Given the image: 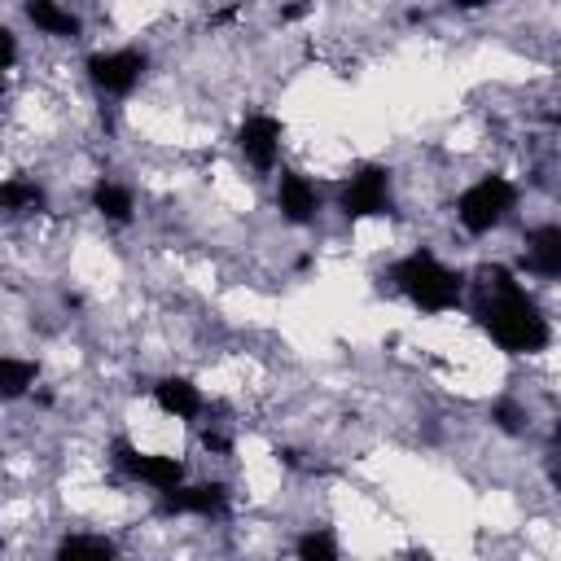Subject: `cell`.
I'll return each instance as SVG.
<instances>
[{
	"label": "cell",
	"mask_w": 561,
	"mask_h": 561,
	"mask_svg": "<svg viewBox=\"0 0 561 561\" xmlns=\"http://www.w3.org/2000/svg\"><path fill=\"white\" fill-rule=\"evenodd\" d=\"M114 465H118L127 478L153 486L158 495L184 482V460H175V456H158V451H140V447H131L127 438H114Z\"/></svg>",
	"instance_id": "5"
},
{
	"label": "cell",
	"mask_w": 561,
	"mask_h": 561,
	"mask_svg": "<svg viewBox=\"0 0 561 561\" xmlns=\"http://www.w3.org/2000/svg\"><path fill=\"white\" fill-rule=\"evenodd\" d=\"M162 513L175 517H224L228 513V491L224 482H193V486H171L162 491Z\"/></svg>",
	"instance_id": "8"
},
{
	"label": "cell",
	"mask_w": 561,
	"mask_h": 561,
	"mask_svg": "<svg viewBox=\"0 0 561 561\" xmlns=\"http://www.w3.org/2000/svg\"><path fill=\"white\" fill-rule=\"evenodd\" d=\"M294 552H298L302 561H333V557H337V543H333L329 530H307V535L294 543Z\"/></svg>",
	"instance_id": "17"
},
{
	"label": "cell",
	"mask_w": 561,
	"mask_h": 561,
	"mask_svg": "<svg viewBox=\"0 0 561 561\" xmlns=\"http://www.w3.org/2000/svg\"><path fill=\"white\" fill-rule=\"evenodd\" d=\"M22 9L31 18V26L44 31V35H57V39H75L79 35V18L70 9H61L57 0H26Z\"/></svg>",
	"instance_id": "12"
},
{
	"label": "cell",
	"mask_w": 561,
	"mask_h": 561,
	"mask_svg": "<svg viewBox=\"0 0 561 561\" xmlns=\"http://www.w3.org/2000/svg\"><path fill=\"white\" fill-rule=\"evenodd\" d=\"M390 280H394V289L412 302V307H421V311H451L460 298H465V276L456 272V267H447L438 254H430V250H412V254H403L394 267H390Z\"/></svg>",
	"instance_id": "2"
},
{
	"label": "cell",
	"mask_w": 561,
	"mask_h": 561,
	"mask_svg": "<svg viewBox=\"0 0 561 561\" xmlns=\"http://www.w3.org/2000/svg\"><path fill=\"white\" fill-rule=\"evenodd\" d=\"M0 39H4V70H13V61H18V39H13V31H0Z\"/></svg>",
	"instance_id": "19"
},
{
	"label": "cell",
	"mask_w": 561,
	"mask_h": 561,
	"mask_svg": "<svg viewBox=\"0 0 561 561\" xmlns=\"http://www.w3.org/2000/svg\"><path fill=\"white\" fill-rule=\"evenodd\" d=\"M57 557L61 561H110L114 557V543L105 535H66L57 543Z\"/></svg>",
	"instance_id": "14"
},
{
	"label": "cell",
	"mask_w": 561,
	"mask_h": 561,
	"mask_svg": "<svg viewBox=\"0 0 561 561\" xmlns=\"http://www.w3.org/2000/svg\"><path fill=\"white\" fill-rule=\"evenodd\" d=\"M557 486H561V473H557Z\"/></svg>",
	"instance_id": "21"
},
{
	"label": "cell",
	"mask_w": 561,
	"mask_h": 561,
	"mask_svg": "<svg viewBox=\"0 0 561 561\" xmlns=\"http://www.w3.org/2000/svg\"><path fill=\"white\" fill-rule=\"evenodd\" d=\"M0 206H4V210H44V206H48V193H44L35 180H4Z\"/></svg>",
	"instance_id": "16"
},
{
	"label": "cell",
	"mask_w": 561,
	"mask_h": 561,
	"mask_svg": "<svg viewBox=\"0 0 561 561\" xmlns=\"http://www.w3.org/2000/svg\"><path fill=\"white\" fill-rule=\"evenodd\" d=\"M337 210L346 219H377L390 210V171L377 162H364L337 193Z\"/></svg>",
	"instance_id": "4"
},
{
	"label": "cell",
	"mask_w": 561,
	"mask_h": 561,
	"mask_svg": "<svg viewBox=\"0 0 561 561\" xmlns=\"http://www.w3.org/2000/svg\"><path fill=\"white\" fill-rule=\"evenodd\" d=\"M526 272L557 280L561 276V224H539L526 232Z\"/></svg>",
	"instance_id": "10"
},
{
	"label": "cell",
	"mask_w": 561,
	"mask_h": 561,
	"mask_svg": "<svg viewBox=\"0 0 561 561\" xmlns=\"http://www.w3.org/2000/svg\"><path fill=\"white\" fill-rule=\"evenodd\" d=\"M35 377H39V368L31 359H18V355H4L0 359V394L4 399H22L35 386Z\"/></svg>",
	"instance_id": "15"
},
{
	"label": "cell",
	"mask_w": 561,
	"mask_h": 561,
	"mask_svg": "<svg viewBox=\"0 0 561 561\" xmlns=\"http://www.w3.org/2000/svg\"><path fill=\"white\" fill-rule=\"evenodd\" d=\"M92 210L105 215L110 224H131V215H136V197H131L127 184L96 180V184H92Z\"/></svg>",
	"instance_id": "13"
},
{
	"label": "cell",
	"mask_w": 561,
	"mask_h": 561,
	"mask_svg": "<svg viewBox=\"0 0 561 561\" xmlns=\"http://www.w3.org/2000/svg\"><path fill=\"white\" fill-rule=\"evenodd\" d=\"M456 9H482V4H491V0H451Z\"/></svg>",
	"instance_id": "20"
},
{
	"label": "cell",
	"mask_w": 561,
	"mask_h": 561,
	"mask_svg": "<svg viewBox=\"0 0 561 561\" xmlns=\"http://www.w3.org/2000/svg\"><path fill=\"white\" fill-rule=\"evenodd\" d=\"M513 206H517L513 180H504V175H482V180H473V184L456 197V219H460L465 232L482 237V232L500 228Z\"/></svg>",
	"instance_id": "3"
},
{
	"label": "cell",
	"mask_w": 561,
	"mask_h": 561,
	"mask_svg": "<svg viewBox=\"0 0 561 561\" xmlns=\"http://www.w3.org/2000/svg\"><path fill=\"white\" fill-rule=\"evenodd\" d=\"M478 302L473 320L478 329L504 351V355H539L552 342V324L539 311V302L513 280L508 267H482L478 272Z\"/></svg>",
	"instance_id": "1"
},
{
	"label": "cell",
	"mask_w": 561,
	"mask_h": 561,
	"mask_svg": "<svg viewBox=\"0 0 561 561\" xmlns=\"http://www.w3.org/2000/svg\"><path fill=\"white\" fill-rule=\"evenodd\" d=\"M491 421H495L504 434H522V430H526V408L513 403V399H495V403H491Z\"/></svg>",
	"instance_id": "18"
},
{
	"label": "cell",
	"mask_w": 561,
	"mask_h": 561,
	"mask_svg": "<svg viewBox=\"0 0 561 561\" xmlns=\"http://www.w3.org/2000/svg\"><path fill=\"white\" fill-rule=\"evenodd\" d=\"M276 210L285 224H311L320 210V193L302 171H280L276 180Z\"/></svg>",
	"instance_id": "9"
},
{
	"label": "cell",
	"mask_w": 561,
	"mask_h": 561,
	"mask_svg": "<svg viewBox=\"0 0 561 561\" xmlns=\"http://www.w3.org/2000/svg\"><path fill=\"white\" fill-rule=\"evenodd\" d=\"M145 66H149V57L140 48H110V53H92L88 57V79L105 96H127L140 83Z\"/></svg>",
	"instance_id": "6"
},
{
	"label": "cell",
	"mask_w": 561,
	"mask_h": 561,
	"mask_svg": "<svg viewBox=\"0 0 561 561\" xmlns=\"http://www.w3.org/2000/svg\"><path fill=\"white\" fill-rule=\"evenodd\" d=\"M280 136H285L280 118H272V114H245L241 127H237V149H241V158L254 171H272L276 158H280Z\"/></svg>",
	"instance_id": "7"
},
{
	"label": "cell",
	"mask_w": 561,
	"mask_h": 561,
	"mask_svg": "<svg viewBox=\"0 0 561 561\" xmlns=\"http://www.w3.org/2000/svg\"><path fill=\"white\" fill-rule=\"evenodd\" d=\"M153 399H158V408H162L167 416H175V421H197L202 408H206L202 390H197L188 377H162V381L153 386Z\"/></svg>",
	"instance_id": "11"
}]
</instances>
